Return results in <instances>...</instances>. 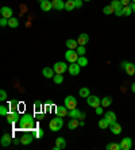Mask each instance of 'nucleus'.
I'll list each match as a JSON object with an SVG mask.
<instances>
[{"label": "nucleus", "mask_w": 135, "mask_h": 150, "mask_svg": "<svg viewBox=\"0 0 135 150\" xmlns=\"http://www.w3.org/2000/svg\"><path fill=\"white\" fill-rule=\"evenodd\" d=\"M104 118L110 122V125H112V123L116 122V114H115L114 111H107L105 112V115H104Z\"/></svg>", "instance_id": "20"}, {"label": "nucleus", "mask_w": 135, "mask_h": 150, "mask_svg": "<svg viewBox=\"0 0 135 150\" xmlns=\"http://www.w3.org/2000/svg\"><path fill=\"white\" fill-rule=\"evenodd\" d=\"M52 4H53V8L57 11H62L65 8V3L62 0H52Z\"/></svg>", "instance_id": "17"}, {"label": "nucleus", "mask_w": 135, "mask_h": 150, "mask_svg": "<svg viewBox=\"0 0 135 150\" xmlns=\"http://www.w3.org/2000/svg\"><path fill=\"white\" fill-rule=\"evenodd\" d=\"M131 1H132V3H135V0H131Z\"/></svg>", "instance_id": "52"}, {"label": "nucleus", "mask_w": 135, "mask_h": 150, "mask_svg": "<svg viewBox=\"0 0 135 150\" xmlns=\"http://www.w3.org/2000/svg\"><path fill=\"white\" fill-rule=\"evenodd\" d=\"M99 127H100V129H103V130H105L107 127H110V122H108L105 118L100 119V120H99Z\"/></svg>", "instance_id": "31"}, {"label": "nucleus", "mask_w": 135, "mask_h": 150, "mask_svg": "<svg viewBox=\"0 0 135 150\" xmlns=\"http://www.w3.org/2000/svg\"><path fill=\"white\" fill-rule=\"evenodd\" d=\"M0 100H1V101L7 100V92L4 91V89H1V91H0Z\"/></svg>", "instance_id": "42"}, {"label": "nucleus", "mask_w": 135, "mask_h": 150, "mask_svg": "<svg viewBox=\"0 0 135 150\" xmlns=\"http://www.w3.org/2000/svg\"><path fill=\"white\" fill-rule=\"evenodd\" d=\"M103 108H104L103 105H99V107H96V110H95V111H96L97 115H103V112H104Z\"/></svg>", "instance_id": "44"}, {"label": "nucleus", "mask_w": 135, "mask_h": 150, "mask_svg": "<svg viewBox=\"0 0 135 150\" xmlns=\"http://www.w3.org/2000/svg\"><path fill=\"white\" fill-rule=\"evenodd\" d=\"M8 108L10 107H7V105H0V115L1 116H7V114L10 111H8Z\"/></svg>", "instance_id": "36"}, {"label": "nucleus", "mask_w": 135, "mask_h": 150, "mask_svg": "<svg viewBox=\"0 0 135 150\" xmlns=\"http://www.w3.org/2000/svg\"><path fill=\"white\" fill-rule=\"evenodd\" d=\"M111 104H112V98H110V96H105V98L101 99V105H103L104 108L110 107Z\"/></svg>", "instance_id": "26"}, {"label": "nucleus", "mask_w": 135, "mask_h": 150, "mask_svg": "<svg viewBox=\"0 0 135 150\" xmlns=\"http://www.w3.org/2000/svg\"><path fill=\"white\" fill-rule=\"evenodd\" d=\"M18 26H19V21H18L16 18H10L8 19V27H11V28H16Z\"/></svg>", "instance_id": "27"}, {"label": "nucleus", "mask_w": 135, "mask_h": 150, "mask_svg": "<svg viewBox=\"0 0 135 150\" xmlns=\"http://www.w3.org/2000/svg\"><path fill=\"white\" fill-rule=\"evenodd\" d=\"M65 146H66V142H65V139H64L62 137L57 138L56 146H54V150H62V149H65Z\"/></svg>", "instance_id": "19"}, {"label": "nucleus", "mask_w": 135, "mask_h": 150, "mask_svg": "<svg viewBox=\"0 0 135 150\" xmlns=\"http://www.w3.org/2000/svg\"><path fill=\"white\" fill-rule=\"evenodd\" d=\"M0 26H1V27H6V26H8V19H7V18H3V16H1V19H0Z\"/></svg>", "instance_id": "41"}, {"label": "nucleus", "mask_w": 135, "mask_h": 150, "mask_svg": "<svg viewBox=\"0 0 135 150\" xmlns=\"http://www.w3.org/2000/svg\"><path fill=\"white\" fill-rule=\"evenodd\" d=\"M19 142H20V139H14V143H15V145H18Z\"/></svg>", "instance_id": "49"}, {"label": "nucleus", "mask_w": 135, "mask_h": 150, "mask_svg": "<svg viewBox=\"0 0 135 150\" xmlns=\"http://www.w3.org/2000/svg\"><path fill=\"white\" fill-rule=\"evenodd\" d=\"M42 107H43V104H42L39 100H37V101L34 103V110H35V111H41Z\"/></svg>", "instance_id": "40"}, {"label": "nucleus", "mask_w": 135, "mask_h": 150, "mask_svg": "<svg viewBox=\"0 0 135 150\" xmlns=\"http://www.w3.org/2000/svg\"><path fill=\"white\" fill-rule=\"evenodd\" d=\"M123 11H124V15H126V16H130V15L132 14L131 6H124V7H123Z\"/></svg>", "instance_id": "37"}, {"label": "nucleus", "mask_w": 135, "mask_h": 150, "mask_svg": "<svg viewBox=\"0 0 135 150\" xmlns=\"http://www.w3.org/2000/svg\"><path fill=\"white\" fill-rule=\"evenodd\" d=\"M76 8V4H74V0H68L65 3V10L66 11H73Z\"/></svg>", "instance_id": "30"}, {"label": "nucleus", "mask_w": 135, "mask_h": 150, "mask_svg": "<svg viewBox=\"0 0 135 150\" xmlns=\"http://www.w3.org/2000/svg\"><path fill=\"white\" fill-rule=\"evenodd\" d=\"M103 12L105 15H111V14H115V10H114V7H112L111 4H110V6H105V7L103 8Z\"/></svg>", "instance_id": "32"}, {"label": "nucleus", "mask_w": 135, "mask_h": 150, "mask_svg": "<svg viewBox=\"0 0 135 150\" xmlns=\"http://www.w3.org/2000/svg\"><path fill=\"white\" fill-rule=\"evenodd\" d=\"M110 129H111V133L114 134V135H119V134L122 133V126L119 125L118 122L112 123V125H110Z\"/></svg>", "instance_id": "15"}, {"label": "nucleus", "mask_w": 135, "mask_h": 150, "mask_svg": "<svg viewBox=\"0 0 135 150\" xmlns=\"http://www.w3.org/2000/svg\"><path fill=\"white\" fill-rule=\"evenodd\" d=\"M84 0H74V4H76V8H81L83 7Z\"/></svg>", "instance_id": "45"}, {"label": "nucleus", "mask_w": 135, "mask_h": 150, "mask_svg": "<svg viewBox=\"0 0 135 150\" xmlns=\"http://www.w3.org/2000/svg\"><path fill=\"white\" fill-rule=\"evenodd\" d=\"M76 52L78 53V56H84L85 53H87V50H85V46H81V45H78V47L76 49Z\"/></svg>", "instance_id": "38"}, {"label": "nucleus", "mask_w": 135, "mask_h": 150, "mask_svg": "<svg viewBox=\"0 0 135 150\" xmlns=\"http://www.w3.org/2000/svg\"><path fill=\"white\" fill-rule=\"evenodd\" d=\"M0 14H1V16H3V18L10 19V18H12V8H10V7H1Z\"/></svg>", "instance_id": "18"}, {"label": "nucleus", "mask_w": 135, "mask_h": 150, "mask_svg": "<svg viewBox=\"0 0 135 150\" xmlns=\"http://www.w3.org/2000/svg\"><path fill=\"white\" fill-rule=\"evenodd\" d=\"M105 149H107V150H122V147H120V143L110 142V143H107Z\"/></svg>", "instance_id": "25"}, {"label": "nucleus", "mask_w": 135, "mask_h": 150, "mask_svg": "<svg viewBox=\"0 0 135 150\" xmlns=\"http://www.w3.org/2000/svg\"><path fill=\"white\" fill-rule=\"evenodd\" d=\"M84 1H90V0H84Z\"/></svg>", "instance_id": "51"}, {"label": "nucleus", "mask_w": 135, "mask_h": 150, "mask_svg": "<svg viewBox=\"0 0 135 150\" xmlns=\"http://www.w3.org/2000/svg\"><path fill=\"white\" fill-rule=\"evenodd\" d=\"M8 107L11 108V111H16V110L19 108V103H18L16 100H12L8 103Z\"/></svg>", "instance_id": "33"}, {"label": "nucleus", "mask_w": 135, "mask_h": 150, "mask_svg": "<svg viewBox=\"0 0 135 150\" xmlns=\"http://www.w3.org/2000/svg\"><path fill=\"white\" fill-rule=\"evenodd\" d=\"M78 53L76 50H72V49H68V52L65 53V59L68 61L69 64H73V62H77L78 59Z\"/></svg>", "instance_id": "3"}, {"label": "nucleus", "mask_w": 135, "mask_h": 150, "mask_svg": "<svg viewBox=\"0 0 135 150\" xmlns=\"http://www.w3.org/2000/svg\"><path fill=\"white\" fill-rule=\"evenodd\" d=\"M77 64H78L81 68H83V67H87V65H88V58L85 56H80L78 59H77Z\"/></svg>", "instance_id": "28"}, {"label": "nucleus", "mask_w": 135, "mask_h": 150, "mask_svg": "<svg viewBox=\"0 0 135 150\" xmlns=\"http://www.w3.org/2000/svg\"><path fill=\"white\" fill-rule=\"evenodd\" d=\"M130 6H131V8H132V12H134V14H135V3H131V4H130Z\"/></svg>", "instance_id": "47"}, {"label": "nucleus", "mask_w": 135, "mask_h": 150, "mask_svg": "<svg viewBox=\"0 0 135 150\" xmlns=\"http://www.w3.org/2000/svg\"><path fill=\"white\" fill-rule=\"evenodd\" d=\"M120 1L123 6H130V1H131V0H120Z\"/></svg>", "instance_id": "46"}, {"label": "nucleus", "mask_w": 135, "mask_h": 150, "mask_svg": "<svg viewBox=\"0 0 135 150\" xmlns=\"http://www.w3.org/2000/svg\"><path fill=\"white\" fill-rule=\"evenodd\" d=\"M78 95L81 96V98H88L90 95V91H89V88H87V87H84V88H81L78 91Z\"/></svg>", "instance_id": "29"}, {"label": "nucleus", "mask_w": 135, "mask_h": 150, "mask_svg": "<svg viewBox=\"0 0 135 150\" xmlns=\"http://www.w3.org/2000/svg\"><path fill=\"white\" fill-rule=\"evenodd\" d=\"M131 91L135 93V83H132V85H131Z\"/></svg>", "instance_id": "48"}, {"label": "nucleus", "mask_w": 135, "mask_h": 150, "mask_svg": "<svg viewBox=\"0 0 135 150\" xmlns=\"http://www.w3.org/2000/svg\"><path fill=\"white\" fill-rule=\"evenodd\" d=\"M66 47L68 49H72V50H76L78 47V42L74 41V39H68L66 41Z\"/></svg>", "instance_id": "23"}, {"label": "nucleus", "mask_w": 135, "mask_h": 150, "mask_svg": "<svg viewBox=\"0 0 135 150\" xmlns=\"http://www.w3.org/2000/svg\"><path fill=\"white\" fill-rule=\"evenodd\" d=\"M19 129L20 130H34L35 129V120H34V115L33 114H24L20 116L19 120Z\"/></svg>", "instance_id": "1"}, {"label": "nucleus", "mask_w": 135, "mask_h": 150, "mask_svg": "<svg viewBox=\"0 0 135 150\" xmlns=\"http://www.w3.org/2000/svg\"><path fill=\"white\" fill-rule=\"evenodd\" d=\"M64 104L68 107V110L76 108V107H77V99L74 98V96H72V95H69V96H66V98H65Z\"/></svg>", "instance_id": "7"}, {"label": "nucleus", "mask_w": 135, "mask_h": 150, "mask_svg": "<svg viewBox=\"0 0 135 150\" xmlns=\"http://www.w3.org/2000/svg\"><path fill=\"white\" fill-rule=\"evenodd\" d=\"M53 8V4L50 0H46V1H42L41 3V10L45 11V12H49V11H52Z\"/></svg>", "instance_id": "22"}, {"label": "nucleus", "mask_w": 135, "mask_h": 150, "mask_svg": "<svg viewBox=\"0 0 135 150\" xmlns=\"http://www.w3.org/2000/svg\"><path fill=\"white\" fill-rule=\"evenodd\" d=\"M35 131V138H42V137L45 135V133H43V130L42 129H37V130H34Z\"/></svg>", "instance_id": "39"}, {"label": "nucleus", "mask_w": 135, "mask_h": 150, "mask_svg": "<svg viewBox=\"0 0 135 150\" xmlns=\"http://www.w3.org/2000/svg\"><path fill=\"white\" fill-rule=\"evenodd\" d=\"M11 142H12V137H11V134H4L3 137H1V139H0V143H1V146L3 147H7L11 145Z\"/></svg>", "instance_id": "12"}, {"label": "nucleus", "mask_w": 135, "mask_h": 150, "mask_svg": "<svg viewBox=\"0 0 135 150\" xmlns=\"http://www.w3.org/2000/svg\"><path fill=\"white\" fill-rule=\"evenodd\" d=\"M68 112H69V110H68V107H66L65 104L64 105H58V107H56V114L58 116H66L68 115Z\"/></svg>", "instance_id": "14"}, {"label": "nucleus", "mask_w": 135, "mask_h": 150, "mask_svg": "<svg viewBox=\"0 0 135 150\" xmlns=\"http://www.w3.org/2000/svg\"><path fill=\"white\" fill-rule=\"evenodd\" d=\"M53 81H54L56 84H62L64 83V76L62 74H57L56 73V76L53 77Z\"/></svg>", "instance_id": "35"}, {"label": "nucleus", "mask_w": 135, "mask_h": 150, "mask_svg": "<svg viewBox=\"0 0 135 150\" xmlns=\"http://www.w3.org/2000/svg\"><path fill=\"white\" fill-rule=\"evenodd\" d=\"M111 6L114 7V10H118V8H120V7H124V6L122 4L120 0H112V1H111Z\"/></svg>", "instance_id": "34"}, {"label": "nucleus", "mask_w": 135, "mask_h": 150, "mask_svg": "<svg viewBox=\"0 0 135 150\" xmlns=\"http://www.w3.org/2000/svg\"><path fill=\"white\" fill-rule=\"evenodd\" d=\"M68 116H69V118H73V119H80V120H84V119H85V114H84V112H81L78 108L69 110Z\"/></svg>", "instance_id": "5"}, {"label": "nucleus", "mask_w": 135, "mask_h": 150, "mask_svg": "<svg viewBox=\"0 0 135 150\" xmlns=\"http://www.w3.org/2000/svg\"><path fill=\"white\" fill-rule=\"evenodd\" d=\"M120 147H122V150H130L132 147V139L130 137L123 138V139L120 141Z\"/></svg>", "instance_id": "10"}, {"label": "nucleus", "mask_w": 135, "mask_h": 150, "mask_svg": "<svg viewBox=\"0 0 135 150\" xmlns=\"http://www.w3.org/2000/svg\"><path fill=\"white\" fill-rule=\"evenodd\" d=\"M62 126H64V119L62 116H58L57 115L56 118H53L52 120H50V123H49V127H50V130L52 131H59V130L62 129Z\"/></svg>", "instance_id": "2"}, {"label": "nucleus", "mask_w": 135, "mask_h": 150, "mask_svg": "<svg viewBox=\"0 0 135 150\" xmlns=\"http://www.w3.org/2000/svg\"><path fill=\"white\" fill-rule=\"evenodd\" d=\"M122 68L124 69V72L128 76H134L135 74V64L132 62H123L122 64Z\"/></svg>", "instance_id": "8"}, {"label": "nucleus", "mask_w": 135, "mask_h": 150, "mask_svg": "<svg viewBox=\"0 0 135 150\" xmlns=\"http://www.w3.org/2000/svg\"><path fill=\"white\" fill-rule=\"evenodd\" d=\"M77 42H78V45L85 46L88 42H89V35H88L87 33H81V34L78 35V38H77Z\"/></svg>", "instance_id": "13"}, {"label": "nucleus", "mask_w": 135, "mask_h": 150, "mask_svg": "<svg viewBox=\"0 0 135 150\" xmlns=\"http://www.w3.org/2000/svg\"><path fill=\"white\" fill-rule=\"evenodd\" d=\"M80 69H81V67H80L77 62H73L69 65V69H68V72H69L72 76H77V74H80Z\"/></svg>", "instance_id": "11"}, {"label": "nucleus", "mask_w": 135, "mask_h": 150, "mask_svg": "<svg viewBox=\"0 0 135 150\" xmlns=\"http://www.w3.org/2000/svg\"><path fill=\"white\" fill-rule=\"evenodd\" d=\"M80 126V119H73L70 118L69 123H68V127H69V130H74L76 127H78Z\"/></svg>", "instance_id": "24"}, {"label": "nucleus", "mask_w": 135, "mask_h": 150, "mask_svg": "<svg viewBox=\"0 0 135 150\" xmlns=\"http://www.w3.org/2000/svg\"><path fill=\"white\" fill-rule=\"evenodd\" d=\"M87 103L89 107H92V108H96V107H99V105H101V99L97 98V96H92V95H89L87 98Z\"/></svg>", "instance_id": "6"}, {"label": "nucleus", "mask_w": 135, "mask_h": 150, "mask_svg": "<svg viewBox=\"0 0 135 150\" xmlns=\"http://www.w3.org/2000/svg\"><path fill=\"white\" fill-rule=\"evenodd\" d=\"M33 139H34V137H33L31 134H24L20 138V143L22 145H30V143L33 142Z\"/></svg>", "instance_id": "21"}, {"label": "nucleus", "mask_w": 135, "mask_h": 150, "mask_svg": "<svg viewBox=\"0 0 135 150\" xmlns=\"http://www.w3.org/2000/svg\"><path fill=\"white\" fill-rule=\"evenodd\" d=\"M115 15H116V16H123V15H124V11H123V7L118 8V10H115Z\"/></svg>", "instance_id": "43"}, {"label": "nucleus", "mask_w": 135, "mask_h": 150, "mask_svg": "<svg viewBox=\"0 0 135 150\" xmlns=\"http://www.w3.org/2000/svg\"><path fill=\"white\" fill-rule=\"evenodd\" d=\"M20 120V115L18 111H10L7 114V122L8 123H16Z\"/></svg>", "instance_id": "9"}, {"label": "nucleus", "mask_w": 135, "mask_h": 150, "mask_svg": "<svg viewBox=\"0 0 135 150\" xmlns=\"http://www.w3.org/2000/svg\"><path fill=\"white\" fill-rule=\"evenodd\" d=\"M53 69H54V72H56L57 74H64L66 70L69 69V65H66L65 62L58 61V62H56L54 65H53Z\"/></svg>", "instance_id": "4"}, {"label": "nucleus", "mask_w": 135, "mask_h": 150, "mask_svg": "<svg viewBox=\"0 0 135 150\" xmlns=\"http://www.w3.org/2000/svg\"><path fill=\"white\" fill-rule=\"evenodd\" d=\"M42 1H46V0H39V3H42Z\"/></svg>", "instance_id": "50"}, {"label": "nucleus", "mask_w": 135, "mask_h": 150, "mask_svg": "<svg viewBox=\"0 0 135 150\" xmlns=\"http://www.w3.org/2000/svg\"><path fill=\"white\" fill-rule=\"evenodd\" d=\"M42 74H43V77H46V79H52V77L56 76V72H54V69L53 68H43V70H42Z\"/></svg>", "instance_id": "16"}]
</instances>
